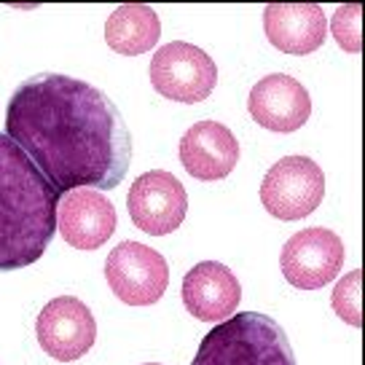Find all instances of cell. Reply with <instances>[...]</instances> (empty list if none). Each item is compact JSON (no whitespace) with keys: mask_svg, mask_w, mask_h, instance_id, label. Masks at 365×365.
<instances>
[{"mask_svg":"<svg viewBox=\"0 0 365 365\" xmlns=\"http://www.w3.org/2000/svg\"><path fill=\"white\" fill-rule=\"evenodd\" d=\"M360 19H363V6L360 3H346V6H339L336 14H333V38L336 43L341 46L344 51L349 54H357L363 48V38H360Z\"/></svg>","mask_w":365,"mask_h":365,"instance_id":"obj_17","label":"cell"},{"mask_svg":"<svg viewBox=\"0 0 365 365\" xmlns=\"http://www.w3.org/2000/svg\"><path fill=\"white\" fill-rule=\"evenodd\" d=\"M59 194L11 137L0 132V272L43 258L57 234Z\"/></svg>","mask_w":365,"mask_h":365,"instance_id":"obj_2","label":"cell"},{"mask_svg":"<svg viewBox=\"0 0 365 365\" xmlns=\"http://www.w3.org/2000/svg\"><path fill=\"white\" fill-rule=\"evenodd\" d=\"M35 336L48 357L59 363H73L94 346L97 322L83 301L59 296L41 309L35 319Z\"/></svg>","mask_w":365,"mask_h":365,"instance_id":"obj_9","label":"cell"},{"mask_svg":"<svg viewBox=\"0 0 365 365\" xmlns=\"http://www.w3.org/2000/svg\"><path fill=\"white\" fill-rule=\"evenodd\" d=\"M118 215L113 202L94 188H76L59 196L57 228L76 250H97L113 237Z\"/></svg>","mask_w":365,"mask_h":365,"instance_id":"obj_10","label":"cell"},{"mask_svg":"<svg viewBox=\"0 0 365 365\" xmlns=\"http://www.w3.org/2000/svg\"><path fill=\"white\" fill-rule=\"evenodd\" d=\"M161 38V22L156 11L145 3L118 6L105 22V41L115 54L137 57L145 54Z\"/></svg>","mask_w":365,"mask_h":365,"instance_id":"obj_15","label":"cell"},{"mask_svg":"<svg viewBox=\"0 0 365 365\" xmlns=\"http://www.w3.org/2000/svg\"><path fill=\"white\" fill-rule=\"evenodd\" d=\"M247 110L252 121L269 132H296L312 115L307 86L285 73H272L250 89Z\"/></svg>","mask_w":365,"mask_h":365,"instance_id":"obj_11","label":"cell"},{"mask_svg":"<svg viewBox=\"0 0 365 365\" xmlns=\"http://www.w3.org/2000/svg\"><path fill=\"white\" fill-rule=\"evenodd\" d=\"M148 365H159V363H148Z\"/></svg>","mask_w":365,"mask_h":365,"instance_id":"obj_18","label":"cell"},{"mask_svg":"<svg viewBox=\"0 0 365 365\" xmlns=\"http://www.w3.org/2000/svg\"><path fill=\"white\" fill-rule=\"evenodd\" d=\"M180 161L196 180H223L240 161V143L228 126L199 121L180 137Z\"/></svg>","mask_w":365,"mask_h":365,"instance_id":"obj_13","label":"cell"},{"mask_svg":"<svg viewBox=\"0 0 365 365\" xmlns=\"http://www.w3.org/2000/svg\"><path fill=\"white\" fill-rule=\"evenodd\" d=\"M148 76L161 97L182 105L207 100L217 83V68L212 57L185 41L161 46L150 59Z\"/></svg>","mask_w":365,"mask_h":365,"instance_id":"obj_4","label":"cell"},{"mask_svg":"<svg viewBox=\"0 0 365 365\" xmlns=\"http://www.w3.org/2000/svg\"><path fill=\"white\" fill-rule=\"evenodd\" d=\"M191 365H296L287 333L258 312H240L215 322Z\"/></svg>","mask_w":365,"mask_h":365,"instance_id":"obj_3","label":"cell"},{"mask_svg":"<svg viewBox=\"0 0 365 365\" xmlns=\"http://www.w3.org/2000/svg\"><path fill=\"white\" fill-rule=\"evenodd\" d=\"M126 210L140 231H145L150 237H167L185 220L188 194L172 172H143L129 185Z\"/></svg>","mask_w":365,"mask_h":365,"instance_id":"obj_8","label":"cell"},{"mask_svg":"<svg viewBox=\"0 0 365 365\" xmlns=\"http://www.w3.org/2000/svg\"><path fill=\"white\" fill-rule=\"evenodd\" d=\"M263 30L274 48L304 57L325 43L328 19L317 3H272L263 11Z\"/></svg>","mask_w":365,"mask_h":365,"instance_id":"obj_14","label":"cell"},{"mask_svg":"<svg viewBox=\"0 0 365 365\" xmlns=\"http://www.w3.org/2000/svg\"><path fill=\"white\" fill-rule=\"evenodd\" d=\"M279 266L298 290H319L333 282L344 266V242L331 228H304L282 247Z\"/></svg>","mask_w":365,"mask_h":365,"instance_id":"obj_7","label":"cell"},{"mask_svg":"<svg viewBox=\"0 0 365 365\" xmlns=\"http://www.w3.org/2000/svg\"><path fill=\"white\" fill-rule=\"evenodd\" d=\"M325 196V175L309 156H285L266 172L261 202L266 212L279 220L309 217Z\"/></svg>","mask_w":365,"mask_h":365,"instance_id":"obj_5","label":"cell"},{"mask_svg":"<svg viewBox=\"0 0 365 365\" xmlns=\"http://www.w3.org/2000/svg\"><path fill=\"white\" fill-rule=\"evenodd\" d=\"M105 279L118 301L129 307H150L170 285V266L148 245L121 242L105 261Z\"/></svg>","mask_w":365,"mask_h":365,"instance_id":"obj_6","label":"cell"},{"mask_svg":"<svg viewBox=\"0 0 365 365\" xmlns=\"http://www.w3.org/2000/svg\"><path fill=\"white\" fill-rule=\"evenodd\" d=\"M240 301V279L223 263H196L182 279V304L199 322H223L237 312Z\"/></svg>","mask_w":365,"mask_h":365,"instance_id":"obj_12","label":"cell"},{"mask_svg":"<svg viewBox=\"0 0 365 365\" xmlns=\"http://www.w3.org/2000/svg\"><path fill=\"white\" fill-rule=\"evenodd\" d=\"M6 135L59 196L113 191L132 164V135L113 100L86 81L35 73L9 100Z\"/></svg>","mask_w":365,"mask_h":365,"instance_id":"obj_1","label":"cell"},{"mask_svg":"<svg viewBox=\"0 0 365 365\" xmlns=\"http://www.w3.org/2000/svg\"><path fill=\"white\" fill-rule=\"evenodd\" d=\"M360 279H363L360 269L344 274L341 279L336 282V287H333V298H331L333 312H336L344 322H349L352 328H360V325H363V314H360Z\"/></svg>","mask_w":365,"mask_h":365,"instance_id":"obj_16","label":"cell"}]
</instances>
